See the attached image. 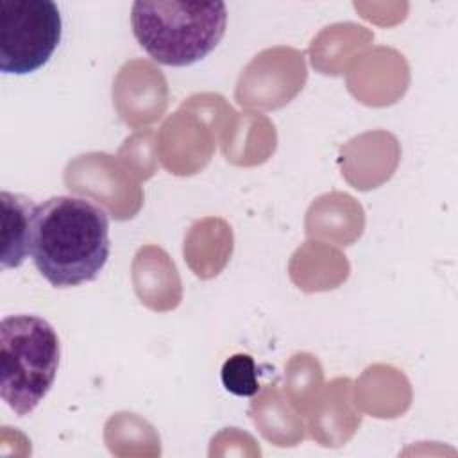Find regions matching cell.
<instances>
[{
	"instance_id": "cell-2",
	"label": "cell",
	"mask_w": 458,
	"mask_h": 458,
	"mask_svg": "<svg viewBox=\"0 0 458 458\" xmlns=\"http://www.w3.org/2000/svg\"><path fill=\"white\" fill-rule=\"evenodd\" d=\"M131 25L140 47L159 64L190 66L202 61L225 34L224 2L138 0Z\"/></svg>"
},
{
	"instance_id": "cell-5",
	"label": "cell",
	"mask_w": 458,
	"mask_h": 458,
	"mask_svg": "<svg viewBox=\"0 0 458 458\" xmlns=\"http://www.w3.org/2000/svg\"><path fill=\"white\" fill-rule=\"evenodd\" d=\"M2 206V233H0V263L2 268H16L20 267L27 256H30V236H32V222L38 204L32 199L2 191L0 193Z\"/></svg>"
},
{
	"instance_id": "cell-6",
	"label": "cell",
	"mask_w": 458,
	"mask_h": 458,
	"mask_svg": "<svg viewBox=\"0 0 458 458\" xmlns=\"http://www.w3.org/2000/svg\"><path fill=\"white\" fill-rule=\"evenodd\" d=\"M220 379L224 388L238 397H252L259 390L254 358L245 352L233 354L224 361Z\"/></svg>"
},
{
	"instance_id": "cell-4",
	"label": "cell",
	"mask_w": 458,
	"mask_h": 458,
	"mask_svg": "<svg viewBox=\"0 0 458 458\" xmlns=\"http://www.w3.org/2000/svg\"><path fill=\"white\" fill-rule=\"evenodd\" d=\"M63 34L57 4L0 0V70L27 75L48 63Z\"/></svg>"
},
{
	"instance_id": "cell-3",
	"label": "cell",
	"mask_w": 458,
	"mask_h": 458,
	"mask_svg": "<svg viewBox=\"0 0 458 458\" xmlns=\"http://www.w3.org/2000/svg\"><path fill=\"white\" fill-rule=\"evenodd\" d=\"M61 358L55 329L38 315L0 322V395L20 417L29 415L54 385Z\"/></svg>"
},
{
	"instance_id": "cell-1",
	"label": "cell",
	"mask_w": 458,
	"mask_h": 458,
	"mask_svg": "<svg viewBox=\"0 0 458 458\" xmlns=\"http://www.w3.org/2000/svg\"><path fill=\"white\" fill-rule=\"evenodd\" d=\"M109 249V216L98 204L70 195L38 204L30 258L52 286L73 288L97 279Z\"/></svg>"
}]
</instances>
